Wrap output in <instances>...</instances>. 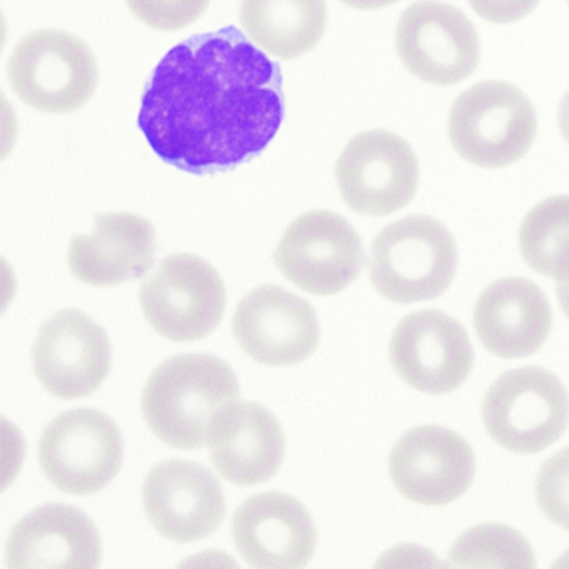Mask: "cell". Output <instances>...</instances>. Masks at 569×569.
Masks as SVG:
<instances>
[{"instance_id":"e0dca14e","label":"cell","mask_w":569,"mask_h":569,"mask_svg":"<svg viewBox=\"0 0 569 569\" xmlns=\"http://www.w3.org/2000/svg\"><path fill=\"white\" fill-rule=\"evenodd\" d=\"M236 548L251 568H302L316 551L315 522L308 509L284 492L246 499L232 518Z\"/></svg>"},{"instance_id":"2e32d148","label":"cell","mask_w":569,"mask_h":569,"mask_svg":"<svg viewBox=\"0 0 569 569\" xmlns=\"http://www.w3.org/2000/svg\"><path fill=\"white\" fill-rule=\"evenodd\" d=\"M142 502L156 531L176 542L201 541L224 521L221 482L198 462L156 466L142 486Z\"/></svg>"},{"instance_id":"8992f818","label":"cell","mask_w":569,"mask_h":569,"mask_svg":"<svg viewBox=\"0 0 569 569\" xmlns=\"http://www.w3.org/2000/svg\"><path fill=\"white\" fill-rule=\"evenodd\" d=\"M482 421L501 448L515 455H536L555 445L568 429L569 395L548 369H515L489 388Z\"/></svg>"},{"instance_id":"8fae6325","label":"cell","mask_w":569,"mask_h":569,"mask_svg":"<svg viewBox=\"0 0 569 569\" xmlns=\"http://www.w3.org/2000/svg\"><path fill=\"white\" fill-rule=\"evenodd\" d=\"M346 204L362 216H388L415 199L419 162L411 146L385 129L356 136L336 164Z\"/></svg>"},{"instance_id":"30bf717a","label":"cell","mask_w":569,"mask_h":569,"mask_svg":"<svg viewBox=\"0 0 569 569\" xmlns=\"http://www.w3.org/2000/svg\"><path fill=\"white\" fill-rule=\"evenodd\" d=\"M395 41L402 64L426 84H458L476 71L481 59L475 24L441 0H421L406 9Z\"/></svg>"},{"instance_id":"ffe728a7","label":"cell","mask_w":569,"mask_h":569,"mask_svg":"<svg viewBox=\"0 0 569 569\" xmlns=\"http://www.w3.org/2000/svg\"><path fill=\"white\" fill-rule=\"evenodd\" d=\"M472 318L481 345L502 359L535 355L552 328L548 298L525 278L499 279L488 286L476 301Z\"/></svg>"},{"instance_id":"6da1fadb","label":"cell","mask_w":569,"mask_h":569,"mask_svg":"<svg viewBox=\"0 0 569 569\" xmlns=\"http://www.w3.org/2000/svg\"><path fill=\"white\" fill-rule=\"evenodd\" d=\"M284 119L281 69L236 28L194 36L166 54L138 124L152 151L191 174L261 154Z\"/></svg>"},{"instance_id":"cb8c5ba5","label":"cell","mask_w":569,"mask_h":569,"mask_svg":"<svg viewBox=\"0 0 569 569\" xmlns=\"http://www.w3.org/2000/svg\"><path fill=\"white\" fill-rule=\"evenodd\" d=\"M452 568H535L536 559L525 536L509 526L481 525L458 538L449 551Z\"/></svg>"},{"instance_id":"ba28073f","label":"cell","mask_w":569,"mask_h":569,"mask_svg":"<svg viewBox=\"0 0 569 569\" xmlns=\"http://www.w3.org/2000/svg\"><path fill=\"white\" fill-rule=\"evenodd\" d=\"M124 459L121 431L98 409H72L49 422L39 441L46 478L66 495L91 496L108 488Z\"/></svg>"},{"instance_id":"52a82bcc","label":"cell","mask_w":569,"mask_h":569,"mask_svg":"<svg viewBox=\"0 0 569 569\" xmlns=\"http://www.w3.org/2000/svg\"><path fill=\"white\" fill-rule=\"evenodd\" d=\"M144 318L162 338L176 342L199 341L221 325L226 289L221 276L194 254L162 259L139 291Z\"/></svg>"},{"instance_id":"5bb4252c","label":"cell","mask_w":569,"mask_h":569,"mask_svg":"<svg viewBox=\"0 0 569 569\" xmlns=\"http://www.w3.org/2000/svg\"><path fill=\"white\" fill-rule=\"evenodd\" d=\"M232 332L242 351L256 362L295 366L318 349L321 326L306 299L281 286L264 284L239 302Z\"/></svg>"},{"instance_id":"7a4b0ae2","label":"cell","mask_w":569,"mask_h":569,"mask_svg":"<svg viewBox=\"0 0 569 569\" xmlns=\"http://www.w3.org/2000/svg\"><path fill=\"white\" fill-rule=\"evenodd\" d=\"M239 396L236 372L214 355H181L162 362L146 382L141 408L151 431L174 449L208 442L209 422Z\"/></svg>"},{"instance_id":"d4e9b609","label":"cell","mask_w":569,"mask_h":569,"mask_svg":"<svg viewBox=\"0 0 569 569\" xmlns=\"http://www.w3.org/2000/svg\"><path fill=\"white\" fill-rule=\"evenodd\" d=\"M536 498L542 515L569 531V448L542 465L536 479Z\"/></svg>"},{"instance_id":"44dd1931","label":"cell","mask_w":569,"mask_h":569,"mask_svg":"<svg viewBox=\"0 0 569 569\" xmlns=\"http://www.w3.org/2000/svg\"><path fill=\"white\" fill-rule=\"evenodd\" d=\"M154 252L156 229L148 219L129 212L99 214L92 234L72 238L69 269L84 284L121 286L148 274Z\"/></svg>"},{"instance_id":"ac0fdd59","label":"cell","mask_w":569,"mask_h":569,"mask_svg":"<svg viewBox=\"0 0 569 569\" xmlns=\"http://www.w3.org/2000/svg\"><path fill=\"white\" fill-rule=\"evenodd\" d=\"M209 456L222 478L238 486H256L278 475L286 438L276 416L258 405L234 399L209 422Z\"/></svg>"},{"instance_id":"9a60e30c","label":"cell","mask_w":569,"mask_h":569,"mask_svg":"<svg viewBox=\"0 0 569 569\" xmlns=\"http://www.w3.org/2000/svg\"><path fill=\"white\" fill-rule=\"evenodd\" d=\"M389 472L409 501L445 506L471 488L476 458L458 432L441 426H422L396 442L389 456Z\"/></svg>"},{"instance_id":"277c9868","label":"cell","mask_w":569,"mask_h":569,"mask_svg":"<svg viewBox=\"0 0 569 569\" xmlns=\"http://www.w3.org/2000/svg\"><path fill=\"white\" fill-rule=\"evenodd\" d=\"M448 132L452 148L469 164L508 168L531 149L538 134V114L515 84L479 82L456 99Z\"/></svg>"},{"instance_id":"4316f807","label":"cell","mask_w":569,"mask_h":569,"mask_svg":"<svg viewBox=\"0 0 569 569\" xmlns=\"http://www.w3.org/2000/svg\"><path fill=\"white\" fill-rule=\"evenodd\" d=\"M476 14L492 24H512L528 18L539 0H469Z\"/></svg>"},{"instance_id":"7402d4cb","label":"cell","mask_w":569,"mask_h":569,"mask_svg":"<svg viewBox=\"0 0 569 569\" xmlns=\"http://www.w3.org/2000/svg\"><path fill=\"white\" fill-rule=\"evenodd\" d=\"M239 22L262 51L292 61L321 42L328 8L326 0H241Z\"/></svg>"},{"instance_id":"f546056e","label":"cell","mask_w":569,"mask_h":569,"mask_svg":"<svg viewBox=\"0 0 569 569\" xmlns=\"http://www.w3.org/2000/svg\"><path fill=\"white\" fill-rule=\"evenodd\" d=\"M556 292H558L559 306H561L562 312H565L569 319V281L558 282Z\"/></svg>"},{"instance_id":"7c38bea8","label":"cell","mask_w":569,"mask_h":569,"mask_svg":"<svg viewBox=\"0 0 569 569\" xmlns=\"http://www.w3.org/2000/svg\"><path fill=\"white\" fill-rule=\"evenodd\" d=\"M389 358L411 388L426 395H448L471 375L475 349L455 318L439 311H418L396 326Z\"/></svg>"},{"instance_id":"4dcf8cb0","label":"cell","mask_w":569,"mask_h":569,"mask_svg":"<svg viewBox=\"0 0 569 569\" xmlns=\"http://www.w3.org/2000/svg\"><path fill=\"white\" fill-rule=\"evenodd\" d=\"M568 4H569V0H568Z\"/></svg>"},{"instance_id":"83f0119b","label":"cell","mask_w":569,"mask_h":569,"mask_svg":"<svg viewBox=\"0 0 569 569\" xmlns=\"http://www.w3.org/2000/svg\"><path fill=\"white\" fill-rule=\"evenodd\" d=\"M341 2L349 8L358 9V11H376V9L396 4L399 0H341Z\"/></svg>"},{"instance_id":"5b68a950","label":"cell","mask_w":569,"mask_h":569,"mask_svg":"<svg viewBox=\"0 0 569 569\" xmlns=\"http://www.w3.org/2000/svg\"><path fill=\"white\" fill-rule=\"evenodd\" d=\"M8 76L18 98L46 114L78 111L99 84L98 62L89 46L58 29L22 39L9 59Z\"/></svg>"},{"instance_id":"603a6c76","label":"cell","mask_w":569,"mask_h":569,"mask_svg":"<svg viewBox=\"0 0 569 569\" xmlns=\"http://www.w3.org/2000/svg\"><path fill=\"white\" fill-rule=\"evenodd\" d=\"M519 249L532 271L569 281V196H552L526 214Z\"/></svg>"},{"instance_id":"9c48e42d","label":"cell","mask_w":569,"mask_h":569,"mask_svg":"<svg viewBox=\"0 0 569 569\" xmlns=\"http://www.w3.org/2000/svg\"><path fill=\"white\" fill-rule=\"evenodd\" d=\"M274 262L296 288L335 296L361 276L365 251L358 231L342 216L311 211L286 229Z\"/></svg>"},{"instance_id":"3957f363","label":"cell","mask_w":569,"mask_h":569,"mask_svg":"<svg viewBox=\"0 0 569 569\" xmlns=\"http://www.w3.org/2000/svg\"><path fill=\"white\" fill-rule=\"evenodd\" d=\"M458 246L431 216H409L379 232L371 246L369 276L376 291L398 305L439 298L458 272Z\"/></svg>"},{"instance_id":"484cf974","label":"cell","mask_w":569,"mask_h":569,"mask_svg":"<svg viewBox=\"0 0 569 569\" xmlns=\"http://www.w3.org/2000/svg\"><path fill=\"white\" fill-rule=\"evenodd\" d=\"M211 0H126L129 11L158 31H179L198 21Z\"/></svg>"},{"instance_id":"4fadbf2b","label":"cell","mask_w":569,"mask_h":569,"mask_svg":"<svg viewBox=\"0 0 569 569\" xmlns=\"http://www.w3.org/2000/svg\"><path fill=\"white\" fill-rule=\"evenodd\" d=\"M104 329L79 309L52 316L38 332L32 365L41 385L59 399H79L101 388L111 371Z\"/></svg>"},{"instance_id":"f1b7e54d","label":"cell","mask_w":569,"mask_h":569,"mask_svg":"<svg viewBox=\"0 0 569 569\" xmlns=\"http://www.w3.org/2000/svg\"><path fill=\"white\" fill-rule=\"evenodd\" d=\"M558 121L559 129H561L562 139H565L569 146V91L566 92L561 104H559Z\"/></svg>"},{"instance_id":"d6986e66","label":"cell","mask_w":569,"mask_h":569,"mask_svg":"<svg viewBox=\"0 0 569 569\" xmlns=\"http://www.w3.org/2000/svg\"><path fill=\"white\" fill-rule=\"evenodd\" d=\"M101 536L74 506L51 502L29 512L9 536V568L92 569L101 565Z\"/></svg>"}]
</instances>
